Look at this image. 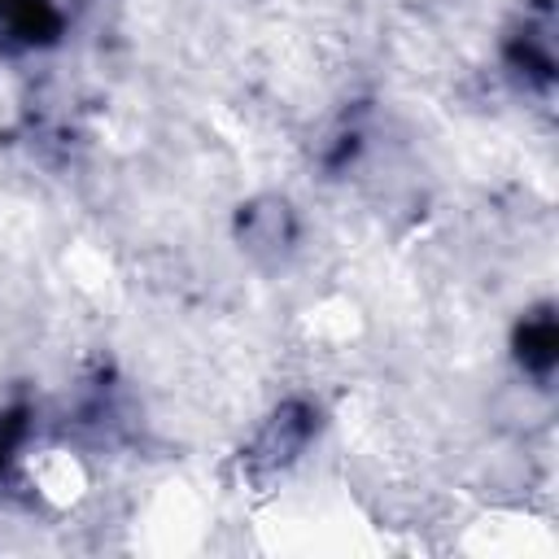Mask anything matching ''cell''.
Instances as JSON below:
<instances>
[{
	"mask_svg": "<svg viewBox=\"0 0 559 559\" xmlns=\"http://www.w3.org/2000/svg\"><path fill=\"white\" fill-rule=\"evenodd\" d=\"M306 437H310V411H306L301 402L280 406V411L266 419V428L258 432V441H253V450H249V463H258V467H284L288 459L301 454Z\"/></svg>",
	"mask_w": 559,
	"mask_h": 559,
	"instance_id": "cell-1",
	"label": "cell"
},
{
	"mask_svg": "<svg viewBox=\"0 0 559 559\" xmlns=\"http://www.w3.org/2000/svg\"><path fill=\"white\" fill-rule=\"evenodd\" d=\"M520 345H524V362H528V367H537V371H546V367L555 362V323H550V314H542V319L524 323Z\"/></svg>",
	"mask_w": 559,
	"mask_h": 559,
	"instance_id": "cell-2",
	"label": "cell"
}]
</instances>
